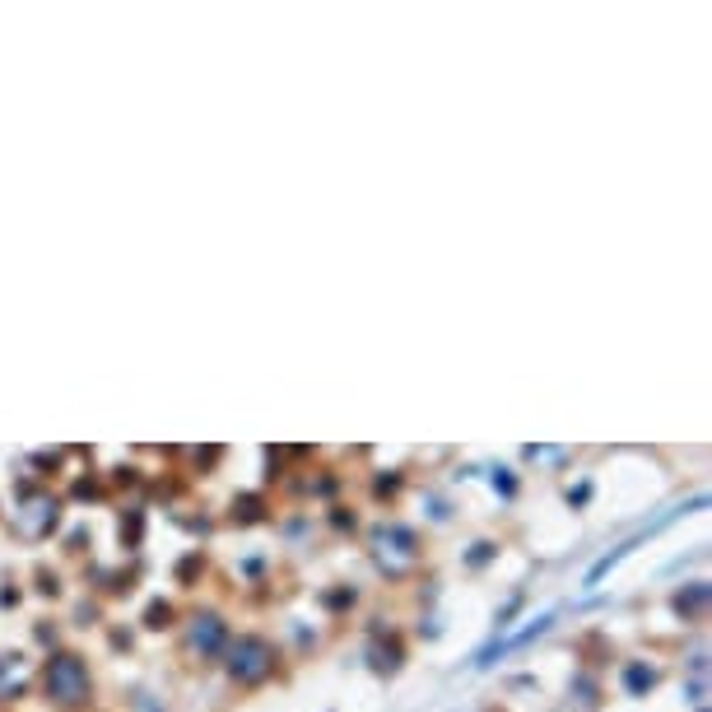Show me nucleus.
I'll return each mask as SVG.
<instances>
[{"mask_svg": "<svg viewBox=\"0 0 712 712\" xmlns=\"http://www.w3.org/2000/svg\"><path fill=\"white\" fill-rule=\"evenodd\" d=\"M42 689H47V699H52L56 708H80V703H89L94 680H89L84 657H75V652H56V657L47 661V671H42Z\"/></svg>", "mask_w": 712, "mask_h": 712, "instance_id": "obj_1", "label": "nucleus"}, {"mask_svg": "<svg viewBox=\"0 0 712 712\" xmlns=\"http://www.w3.org/2000/svg\"><path fill=\"white\" fill-rule=\"evenodd\" d=\"M224 671L238 680V685H261V680H270V671H275V643L270 638H261V633H238L229 643V652H224Z\"/></svg>", "mask_w": 712, "mask_h": 712, "instance_id": "obj_2", "label": "nucleus"}, {"mask_svg": "<svg viewBox=\"0 0 712 712\" xmlns=\"http://www.w3.org/2000/svg\"><path fill=\"white\" fill-rule=\"evenodd\" d=\"M373 559L387 578H405V573H415V564H419V536L401 522L377 526L373 531Z\"/></svg>", "mask_w": 712, "mask_h": 712, "instance_id": "obj_3", "label": "nucleus"}, {"mask_svg": "<svg viewBox=\"0 0 712 712\" xmlns=\"http://www.w3.org/2000/svg\"><path fill=\"white\" fill-rule=\"evenodd\" d=\"M56 526V498L52 494H28L24 512H14V531L24 540H42Z\"/></svg>", "mask_w": 712, "mask_h": 712, "instance_id": "obj_4", "label": "nucleus"}, {"mask_svg": "<svg viewBox=\"0 0 712 712\" xmlns=\"http://www.w3.org/2000/svg\"><path fill=\"white\" fill-rule=\"evenodd\" d=\"M224 643H229V624H224L215 610H205V615H191V624H187L191 657H215Z\"/></svg>", "mask_w": 712, "mask_h": 712, "instance_id": "obj_5", "label": "nucleus"}, {"mask_svg": "<svg viewBox=\"0 0 712 712\" xmlns=\"http://www.w3.org/2000/svg\"><path fill=\"white\" fill-rule=\"evenodd\" d=\"M554 624V610H545V615H536V619H526V629L522 633H512V638H503V643H494V647H484L480 652V666H489L494 657H508V652H517V647H526L531 638H540V633Z\"/></svg>", "mask_w": 712, "mask_h": 712, "instance_id": "obj_6", "label": "nucleus"}, {"mask_svg": "<svg viewBox=\"0 0 712 712\" xmlns=\"http://www.w3.org/2000/svg\"><path fill=\"white\" fill-rule=\"evenodd\" d=\"M619 680H624V689H629L633 699H643V694L657 689V666H647V661H629V666L619 671Z\"/></svg>", "mask_w": 712, "mask_h": 712, "instance_id": "obj_7", "label": "nucleus"}, {"mask_svg": "<svg viewBox=\"0 0 712 712\" xmlns=\"http://www.w3.org/2000/svg\"><path fill=\"white\" fill-rule=\"evenodd\" d=\"M19 666H24V657H19V652H0V703L24 689V675H19Z\"/></svg>", "mask_w": 712, "mask_h": 712, "instance_id": "obj_8", "label": "nucleus"}, {"mask_svg": "<svg viewBox=\"0 0 712 712\" xmlns=\"http://www.w3.org/2000/svg\"><path fill=\"white\" fill-rule=\"evenodd\" d=\"M368 657H373V671H396V666H401V647L396 643H373L368 647Z\"/></svg>", "mask_w": 712, "mask_h": 712, "instance_id": "obj_9", "label": "nucleus"}, {"mask_svg": "<svg viewBox=\"0 0 712 712\" xmlns=\"http://www.w3.org/2000/svg\"><path fill=\"white\" fill-rule=\"evenodd\" d=\"M703 601H708V582H694L689 596H675V610H680V615H694Z\"/></svg>", "mask_w": 712, "mask_h": 712, "instance_id": "obj_10", "label": "nucleus"}, {"mask_svg": "<svg viewBox=\"0 0 712 712\" xmlns=\"http://www.w3.org/2000/svg\"><path fill=\"white\" fill-rule=\"evenodd\" d=\"M494 489H503V498L517 494V484H512V471H494Z\"/></svg>", "mask_w": 712, "mask_h": 712, "instance_id": "obj_11", "label": "nucleus"}, {"mask_svg": "<svg viewBox=\"0 0 712 712\" xmlns=\"http://www.w3.org/2000/svg\"><path fill=\"white\" fill-rule=\"evenodd\" d=\"M489 554H494V545H489V540H480V545H475V554H471V568H480Z\"/></svg>", "mask_w": 712, "mask_h": 712, "instance_id": "obj_12", "label": "nucleus"}]
</instances>
